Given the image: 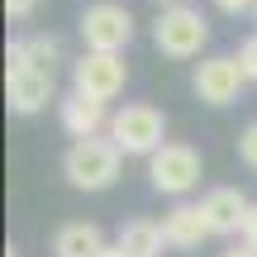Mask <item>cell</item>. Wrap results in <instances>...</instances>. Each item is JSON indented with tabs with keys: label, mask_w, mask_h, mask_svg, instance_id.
<instances>
[{
	"label": "cell",
	"mask_w": 257,
	"mask_h": 257,
	"mask_svg": "<svg viewBox=\"0 0 257 257\" xmlns=\"http://www.w3.org/2000/svg\"><path fill=\"white\" fill-rule=\"evenodd\" d=\"M238 157H243V162H248L252 172H257V124H248V128H243V138H238Z\"/></svg>",
	"instance_id": "9a60e30c"
},
{
	"label": "cell",
	"mask_w": 257,
	"mask_h": 257,
	"mask_svg": "<svg viewBox=\"0 0 257 257\" xmlns=\"http://www.w3.org/2000/svg\"><path fill=\"white\" fill-rule=\"evenodd\" d=\"M105 252H110V243H105L100 224H86V219L62 224L53 238V257H105Z\"/></svg>",
	"instance_id": "5bb4252c"
},
{
	"label": "cell",
	"mask_w": 257,
	"mask_h": 257,
	"mask_svg": "<svg viewBox=\"0 0 257 257\" xmlns=\"http://www.w3.org/2000/svg\"><path fill=\"white\" fill-rule=\"evenodd\" d=\"M243 243H248V248H257V200H252V214H248V224H243Z\"/></svg>",
	"instance_id": "d6986e66"
},
{
	"label": "cell",
	"mask_w": 257,
	"mask_h": 257,
	"mask_svg": "<svg viewBox=\"0 0 257 257\" xmlns=\"http://www.w3.org/2000/svg\"><path fill=\"white\" fill-rule=\"evenodd\" d=\"M153 43H157V53H162V57H176V62L200 57V48L210 43V19H205L195 5H172V10L157 15Z\"/></svg>",
	"instance_id": "3957f363"
},
{
	"label": "cell",
	"mask_w": 257,
	"mask_h": 257,
	"mask_svg": "<svg viewBox=\"0 0 257 257\" xmlns=\"http://www.w3.org/2000/svg\"><path fill=\"white\" fill-rule=\"evenodd\" d=\"M124 81H128L124 53H81L72 62V91L91 95V100H105V105H110L114 95L124 91Z\"/></svg>",
	"instance_id": "277c9868"
},
{
	"label": "cell",
	"mask_w": 257,
	"mask_h": 257,
	"mask_svg": "<svg viewBox=\"0 0 257 257\" xmlns=\"http://www.w3.org/2000/svg\"><path fill=\"white\" fill-rule=\"evenodd\" d=\"M162 138H167V119H162V110L148 105V100L124 105L110 119V143L119 148L124 157H153L157 148H167Z\"/></svg>",
	"instance_id": "7a4b0ae2"
},
{
	"label": "cell",
	"mask_w": 257,
	"mask_h": 257,
	"mask_svg": "<svg viewBox=\"0 0 257 257\" xmlns=\"http://www.w3.org/2000/svg\"><path fill=\"white\" fill-rule=\"evenodd\" d=\"M105 257H128V252H119V248H110V252H105Z\"/></svg>",
	"instance_id": "44dd1931"
},
{
	"label": "cell",
	"mask_w": 257,
	"mask_h": 257,
	"mask_svg": "<svg viewBox=\"0 0 257 257\" xmlns=\"http://www.w3.org/2000/svg\"><path fill=\"white\" fill-rule=\"evenodd\" d=\"M243 62L238 57H205L200 67H195V76H191V91L200 95L205 105H233L238 100V91H243Z\"/></svg>",
	"instance_id": "52a82bcc"
},
{
	"label": "cell",
	"mask_w": 257,
	"mask_h": 257,
	"mask_svg": "<svg viewBox=\"0 0 257 257\" xmlns=\"http://www.w3.org/2000/svg\"><path fill=\"white\" fill-rule=\"evenodd\" d=\"M200 210H205L210 233L229 238V233H243V224H248V214H252V200L238 191V186H214V191L200 200Z\"/></svg>",
	"instance_id": "9c48e42d"
},
{
	"label": "cell",
	"mask_w": 257,
	"mask_h": 257,
	"mask_svg": "<svg viewBox=\"0 0 257 257\" xmlns=\"http://www.w3.org/2000/svg\"><path fill=\"white\" fill-rule=\"evenodd\" d=\"M114 248L128 252V257H162L172 243H167V229L157 219H128V224H119V233H114Z\"/></svg>",
	"instance_id": "7c38bea8"
},
{
	"label": "cell",
	"mask_w": 257,
	"mask_h": 257,
	"mask_svg": "<svg viewBox=\"0 0 257 257\" xmlns=\"http://www.w3.org/2000/svg\"><path fill=\"white\" fill-rule=\"evenodd\" d=\"M224 15H243V10H257V0H214Z\"/></svg>",
	"instance_id": "ac0fdd59"
},
{
	"label": "cell",
	"mask_w": 257,
	"mask_h": 257,
	"mask_svg": "<svg viewBox=\"0 0 257 257\" xmlns=\"http://www.w3.org/2000/svg\"><path fill=\"white\" fill-rule=\"evenodd\" d=\"M219 257H257V248H248V243H233V248H224Z\"/></svg>",
	"instance_id": "ffe728a7"
},
{
	"label": "cell",
	"mask_w": 257,
	"mask_h": 257,
	"mask_svg": "<svg viewBox=\"0 0 257 257\" xmlns=\"http://www.w3.org/2000/svg\"><path fill=\"white\" fill-rule=\"evenodd\" d=\"M119 162L124 153L110 143V138H86V143H72L62 157V176L76 186V191H110L119 181Z\"/></svg>",
	"instance_id": "6da1fadb"
},
{
	"label": "cell",
	"mask_w": 257,
	"mask_h": 257,
	"mask_svg": "<svg viewBox=\"0 0 257 257\" xmlns=\"http://www.w3.org/2000/svg\"><path fill=\"white\" fill-rule=\"evenodd\" d=\"M252 15H257V10H252Z\"/></svg>",
	"instance_id": "603a6c76"
},
{
	"label": "cell",
	"mask_w": 257,
	"mask_h": 257,
	"mask_svg": "<svg viewBox=\"0 0 257 257\" xmlns=\"http://www.w3.org/2000/svg\"><path fill=\"white\" fill-rule=\"evenodd\" d=\"M57 119H62V128L76 138V143H86V138H100V128H110V105L105 100H91V95L72 91L57 100Z\"/></svg>",
	"instance_id": "30bf717a"
},
{
	"label": "cell",
	"mask_w": 257,
	"mask_h": 257,
	"mask_svg": "<svg viewBox=\"0 0 257 257\" xmlns=\"http://www.w3.org/2000/svg\"><path fill=\"white\" fill-rule=\"evenodd\" d=\"M5 57H10L5 67H34V72H57V62H62V43H57L53 34H29V38H15Z\"/></svg>",
	"instance_id": "4fadbf2b"
},
{
	"label": "cell",
	"mask_w": 257,
	"mask_h": 257,
	"mask_svg": "<svg viewBox=\"0 0 257 257\" xmlns=\"http://www.w3.org/2000/svg\"><path fill=\"white\" fill-rule=\"evenodd\" d=\"M148 181L162 195H186L200 186V153L186 143H167L148 157Z\"/></svg>",
	"instance_id": "5b68a950"
},
{
	"label": "cell",
	"mask_w": 257,
	"mask_h": 257,
	"mask_svg": "<svg viewBox=\"0 0 257 257\" xmlns=\"http://www.w3.org/2000/svg\"><path fill=\"white\" fill-rule=\"evenodd\" d=\"M162 5H167V10H172V5H181V0H162Z\"/></svg>",
	"instance_id": "7402d4cb"
},
{
	"label": "cell",
	"mask_w": 257,
	"mask_h": 257,
	"mask_svg": "<svg viewBox=\"0 0 257 257\" xmlns=\"http://www.w3.org/2000/svg\"><path fill=\"white\" fill-rule=\"evenodd\" d=\"M34 10H38V0H5V15L10 19H29Z\"/></svg>",
	"instance_id": "e0dca14e"
},
{
	"label": "cell",
	"mask_w": 257,
	"mask_h": 257,
	"mask_svg": "<svg viewBox=\"0 0 257 257\" xmlns=\"http://www.w3.org/2000/svg\"><path fill=\"white\" fill-rule=\"evenodd\" d=\"M238 62H243V76H248V81H257V34L238 48Z\"/></svg>",
	"instance_id": "2e32d148"
},
{
	"label": "cell",
	"mask_w": 257,
	"mask_h": 257,
	"mask_svg": "<svg viewBox=\"0 0 257 257\" xmlns=\"http://www.w3.org/2000/svg\"><path fill=\"white\" fill-rule=\"evenodd\" d=\"M5 100L15 114H38L48 100H57L53 72H34V67H5Z\"/></svg>",
	"instance_id": "ba28073f"
},
{
	"label": "cell",
	"mask_w": 257,
	"mask_h": 257,
	"mask_svg": "<svg viewBox=\"0 0 257 257\" xmlns=\"http://www.w3.org/2000/svg\"><path fill=\"white\" fill-rule=\"evenodd\" d=\"M134 38V15L114 0H100L81 15V43L86 53H124Z\"/></svg>",
	"instance_id": "8992f818"
},
{
	"label": "cell",
	"mask_w": 257,
	"mask_h": 257,
	"mask_svg": "<svg viewBox=\"0 0 257 257\" xmlns=\"http://www.w3.org/2000/svg\"><path fill=\"white\" fill-rule=\"evenodd\" d=\"M162 229H167V243H172L176 252H195L205 238H214L210 224H205V210H200V205H176V210L162 219Z\"/></svg>",
	"instance_id": "8fae6325"
}]
</instances>
